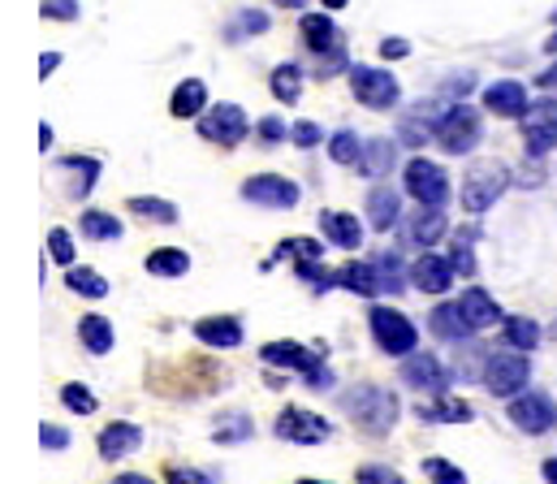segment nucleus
<instances>
[{"mask_svg":"<svg viewBox=\"0 0 557 484\" xmlns=\"http://www.w3.org/2000/svg\"><path fill=\"white\" fill-rule=\"evenodd\" d=\"M549 337H554V342H557V321H554V324H549Z\"/></svg>","mask_w":557,"mask_h":484,"instance_id":"61","label":"nucleus"},{"mask_svg":"<svg viewBox=\"0 0 557 484\" xmlns=\"http://www.w3.org/2000/svg\"><path fill=\"white\" fill-rule=\"evenodd\" d=\"M260 139H264V144H281V139H285V122H281V117H264V122H260Z\"/></svg>","mask_w":557,"mask_h":484,"instance_id":"50","label":"nucleus"},{"mask_svg":"<svg viewBox=\"0 0 557 484\" xmlns=\"http://www.w3.org/2000/svg\"><path fill=\"white\" fill-rule=\"evenodd\" d=\"M131 212L143 221H156V225H173L177 221V208L169 199H156V195H135L131 199Z\"/></svg>","mask_w":557,"mask_h":484,"instance_id":"32","label":"nucleus"},{"mask_svg":"<svg viewBox=\"0 0 557 484\" xmlns=\"http://www.w3.org/2000/svg\"><path fill=\"white\" fill-rule=\"evenodd\" d=\"M484 109L497 117H523L528 113V87L515 78H502V83L484 87Z\"/></svg>","mask_w":557,"mask_h":484,"instance_id":"16","label":"nucleus"},{"mask_svg":"<svg viewBox=\"0 0 557 484\" xmlns=\"http://www.w3.org/2000/svg\"><path fill=\"white\" fill-rule=\"evenodd\" d=\"M48 256H52L57 264H74V238H70L65 229H52V234H48Z\"/></svg>","mask_w":557,"mask_h":484,"instance_id":"43","label":"nucleus"},{"mask_svg":"<svg viewBox=\"0 0 557 484\" xmlns=\"http://www.w3.org/2000/svg\"><path fill=\"white\" fill-rule=\"evenodd\" d=\"M39 148H52V126H39Z\"/></svg>","mask_w":557,"mask_h":484,"instance_id":"57","label":"nucleus"},{"mask_svg":"<svg viewBox=\"0 0 557 484\" xmlns=\"http://www.w3.org/2000/svg\"><path fill=\"white\" fill-rule=\"evenodd\" d=\"M536 83H541L545 91H557V61L549 65V70H545V74H541V78H536Z\"/></svg>","mask_w":557,"mask_h":484,"instance_id":"55","label":"nucleus"},{"mask_svg":"<svg viewBox=\"0 0 557 484\" xmlns=\"http://www.w3.org/2000/svg\"><path fill=\"white\" fill-rule=\"evenodd\" d=\"M458 303H462L467 321L475 324V328H488V324L502 321V308L493 303V295H484V290H475V286H471V290H467V295H462Z\"/></svg>","mask_w":557,"mask_h":484,"instance_id":"28","label":"nucleus"},{"mask_svg":"<svg viewBox=\"0 0 557 484\" xmlns=\"http://www.w3.org/2000/svg\"><path fill=\"white\" fill-rule=\"evenodd\" d=\"M445 229H449V221H445V212H441L436 203H419V212L411 216V225H407L411 243H419V247L441 243V238H445Z\"/></svg>","mask_w":557,"mask_h":484,"instance_id":"22","label":"nucleus"},{"mask_svg":"<svg viewBox=\"0 0 557 484\" xmlns=\"http://www.w3.org/2000/svg\"><path fill=\"white\" fill-rule=\"evenodd\" d=\"M264 363H273V368H289V372H315L320 363H324V346H298V342H269L264 350Z\"/></svg>","mask_w":557,"mask_h":484,"instance_id":"15","label":"nucleus"},{"mask_svg":"<svg viewBox=\"0 0 557 484\" xmlns=\"http://www.w3.org/2000/svg\"><path fill=\"white\" fill-rule=\"evenodd\" d=\"M549 52H557V35H554V39H549Z\"/></svg>","mask_w":557,"mask_h":484,"instance_id":"62","label":"nucleus"},{"mask_svg":"<svg viewBox=\"0 0 557 484\" xmlns=\"http://www.w3.org/2000/svg\"><path fill=\"white\" fill-rule=\"evenodd\" d=\"M277 4H289V9H302L307 0H277Z\"/></svg>","mask_w":557,"mask_h":484,"instance_id":"60","label":"nucleus"},{"mask_svg":"<svg viewBox=\"0 0 557 484\" xmlns=\"http://www.w3.org/2000/svg\"><path fill=\"white\" fill-rule=\"evenodd\" d=\"M61 169H74V173H78V186H74V195H78V199H83V195H91L96 173H100V164L91 161V157H65Z\"/></svg>","mask_w":557,"mask_h":484,"instance_id":"38","label":"nucleus"},{"mask_svg":"<svg viewBox=\"0 0 557 484\" xmlns=\"http://www.w3.org/2000/svg\"><path fill=\"white\" fill-rule=\"evenodd\" d=\"M403 182H407V195L419 199V203H436V208H441V203L449 199V177H445V169L423 161V157H416V161L407 164Z\"/></svg>","mask_w":557,"mask_h":484,"instance_id":"9","label":"nucleus"},{"mask_svg":"<svg viewBox=\"0 0 557 484\" xmlns=\"http://www.w3.org/2000/svg\"><path fill=\"white\" fill-rule=\"evenodd\" d=\"M251 433H256V424H251V415H243V411L221 415V420H216V429H212L216 446H238V442H251Z\"/></svg>","mask_w":557,"mask_h":484,"instance_id":"30","label":"nucleus"},{"mask_svg":"<svg viewBox=\"0 0 557 484\" xmlns=\"http://www.w3.org/2000/svg\"><path fill=\"white\" fill-rule=\"evenodd\" d=\"M510 186V169L502 161H480L467 169L462 177V208L467 212H488Z\"/></svg>","mask_w":557,"mask_h":484,"instance_id":"2","label":"nucleus"},{"mask_svg":"<svg viewBox=\"0 0 557 484\" xmlns=\"http://www.w3.org/2000/svg\"><path fill=\"white\" fill-rule=\"evenodd\" d=\"M350 91H355L359 104H368V109H394L398 96H403L398 78H394L389 70H376V65H355V70H350Z\"/></svg>","mask_w":557,"mask_h":484,"instance_id":"6","label":"nucleus"},{"mask_svg":"<svg viewBox=\"0 0 557 484\" xmlns=\"http://www.w3.org/2000/svg\"><path fill=\"white\" fill-rule=\"evenodd\" d=\"M428 328L441 337V342H467L471 333H475V324L467 321V312H462V303H441L432 317H428Z\"/></svg>","mask_w":557,"mask_h":484,"instance_id":"18","label":"nucleus"},{"mask_svg":"<svg viewBox=\"0 0 557 484\" xmlns=\"http://www.w3.org/2000/svg\"><path fill=\"white\" fill-rule=\"evenodd\" d=\"M195 337H199L203 346L234 350V346H243V324L234 321V317H203V321L195 324Z\"/></svg>","mask_w":557,"mask_h":484,"instance_id":"20","label":"nucleus"},{"mask_svg":"<svg viewBox=\"0 0 557 484\" xmlns=\"http://www.w3.org/2000/svg\"><path fill=\"white\" fill-rule=\"evenodd\" d=\"M403 381H407L411 389H419V394H445V385H449L441 359H436V355H423V350L403 355Z\"/></svg>","mask_w":557,"mask_h":484,"instance_id":"14","label":"nucleus"},{"mask_svg":"<svg viewBox=\"0 0 557 484\" xmlns=\"http://www.w3.org/2000/svg\"><path fill=\"white\" fill-rule=\"evenodd\" d=\"M523 139H528V157H545L549 148H557V100L528 104V113H523Z\"/></svg>","mask_w":557,"mask_h":484,"instance_id":"12","label":"nucleus"},{"mask_svg":"<svg viewBox=\"0 0 557 484\" xmlns=\"http://www.w3.org/2000/svg\"><path fill=\"white\" fill-rule=\"evenodd\" d=\"M324 9H346V0H320Z\"/></svg>","mask_w":557,"mask_h":484,"instance_id":"59","label":"nucleus"},{"mask_svg":"<svg viewBox=\"0 0 557 484\" xmlns=\"http://www.w3.org/2000/svg\"><path fill=\"white\" fill-rule=\"evenodd\" d=\"M394 161H398V148L389 144V139H372V144H363V173L368 177H385L389 169H394Z\"/></svg>","mask_w":557,"mask_h":484,"instance_id":"31","label":"nucleus"},{"mask_svg":"<svg viewBox=\"0 0 557 484\" xmlns=\"http://www.w3.org/2000/svg\"><path fill=\"white\" fill-rule=\"evenodd\" d=\"M78 333H83V346L91 350V355H109L113 350V342H117V333H113V321H104V317H83L78 324Z\"/></svg>","mask_w":557,"mask_h":484,"instance_id":"29","label":"nucleus"},{"mask_svg":"<svg viewBox=\"0 0 557 484\" xmlns=\"http://www.w3.org/2000/svg\"><path fill=\"white\" fill-rule=\"evenodd\" d=\"M398 216H403L398 190H394V186H372V195H368V221H372V229L389 234V229L398 225Z\"/></svg>","mask_w":557,"mask_h":484,"instance_id":"19","label":"nucleus"},{"mask_svg":"<svg viewBox=\"0 0 557 484\" xmlns=\"http://www.w3.org/2000/svg\"><path fill=\"white\" fill-rule=\"evenodd\" d=\"M510 420H515V429H523L528 437H541V433H549V429L557 424V407L545 398V394L528 389V394H515V402H510Z\"/></svg>","mask_w":557,"mask_h":484,"instance_id":"10","label":"nucleus"},{"mask_svg":"<svg viewBox=\"0 0 557 484\" xmlns=\"http://www.w3.org/2000/svg\"><path fill=\"white\" fill-rule=\"evenodd\" d=\"M506 342L519 346V350H532L541 342V324L532 321V317H510L506 321Z\"/></svg>","mask_w":557,"mask_h":484,"instance_id":"37","label":"nucleus"},{"mask_svg":"<svg viewBox=\"0 0 557 484\" xmlns=\"http://www.w3.org/2000/svg\"><path fill=\"white\" fill-rule=\"evenodd\" d=\"M359 484H403L389 468H363L359 472Z\"/></svg>","mask_w":557,"mask_h":484,"instance_id":"51","label":"nucleus"},{"mask_svg":"<svg viewBox=\"0 0 557 484\" xmlns=\"http://www.w3.org/2000/svg\"><path fill=\"white\" fill-rule=\"evenodd\" d=\"M407 52H411V44H407V39H398V35L381 44V57H385V61H398V57H407Z\"/></svg>","mask_w":557,"mask_h":484,"instance_id":"52","label":"nucleus"},{"mask_svg":"<svg viewBox=\"0 0 557 484\" xmlns=\"http://www.w3.org/2000/svg\"><path fill=\"white\" fill-rule=\"evenodd\" d=\"M169 484H216L208 472H195V468H173L169 472Z\"/></svg>","mask_w":557,"mask_h":484,"instance_id":"49","label":"nucleus"},{"mask_svg":"<svg viewBox=\"0 0 557 484\" xmlns=\"http://www.w3.org/2000/svg\"><path fill=\"white\" fill-rule=\"evenodd\" d=\"M545 481L557 484V459H549V463H545Z\"/></svg>","mask_w":557,"mask_h":484,"instance_id":"58","label":"nucleus"},{"mask_svg":"<svg viewBox=\"0 0 557 484\" xmlns=\"http://www.w3.org/2000/svg\"><path fill=\"white\" fill-rule=\"evenodd\" d=\"M83 234L96 238V243H113V238H122V221L91 208V212H83Z\"/></svg>","mask_w":557,"mask_h":484,"instance_id":"34","label":"nucleus"},{"mask_svg":"<svg viewBox=\"0 0 557 484\" xmlns=\"http://www.w3.org/2000/svg\"><path fill=\"white\" fill-rule=\"evenodd\" d=\"M376 269H381V282H385V290H389V295H398V290H403V277H398V273H403V269H398V256H385V260H376Z\"/></svg>","mask_w":557,"mask_h":484,"instance_id":"46","label":"nucleus"},{"mask_svg":"<svg viewBox=\"0 0 557 484\" xmlns=\"http://www.w3.org/2000/svg\"><path fill=\"white\" fill-rule=\"evenodd\" d=\"M147 273L151 277H186L190 273V256L182 247H160L147 256Z\"/></svg>","mask_w":557,"mask_h":484,"instance_id":"27","label":"nucleus"},{"mask_svg":"<svg viewBox=\"0 0 557 484\" xmlns=\"http://www.w3.org/2000/svg\"><path fill=\"white\" fill-rule=\"evenodd\" d=\"M113 484H151L147 476H135V472H126V476H117Z\"/></svg>","mask_w":557,"mask_h":484,"instance_id":"56","label":"nucleus"},{"mask_svg":"<svg viewBox=\"0 0 557 484\" xmlns=\"http://www.w3.org/2000/svg\"><path fill=\"white\" fill-rule=\"evenodd\" d=\"M368 321H372V337H376V346L385 355H411L419 346L416 324L407 321L403 312H394V308H372Z\"/></svg>","mask_w":557,"mask_h":484,"instance_id":"8","label":"nucleus"},{"mask_svg":"<svg viewBox=\"0 0 557 484\" xmlns=\"http://www.w3.org/2000/svg\"><path fill=\"white\" fill-rule=\"evenodd\" d=\"M139 446H143L139 424L117 420V424H109V429L100 433V455H104V459H126V455H135Z\"/></svg>","mask_w":557,"mask_h":484,"instance_id":"21","label":"nucleus"},{"mask_svg":"<svg viewBox=\"0 0 557 484\" xmlns=\"http://www.w3.org/2000/svg\"><path fill=\"white\" fill-rule=\"evenodd\" d=\"M273 433L281 442H294V446H320L333 429H329V420H320V415H311L302 407H285L277 415V424H273Z\"/></svg>","mask_w":557,"mask_h":484,"instance_id":"11","label":"nucleus"},{"mask_svg":"<svg viewBox=\"0 0 557 484\" xmlns=\"http://www.w3.org/2000/svg\"><path fill=\"white\" fill-rule=\"evenodd\" d=\"M243 199L260 203V208H294L298 203V182L281 177V173H260L243 182Z\"/></svg>","mask_w":557,"mask_h":484,"instance_id":"13","label":"nucleus"},{"mask_svg":"<svg viewBox=\"0 0 557 484\" xmlns=\"http://www.w3.org/2000/svg\"><path fill=\"white\" fill-rule=\"evenodd\" d=\"M320 229L329 234L333 247H346V251H355L363 243V225L350 212H320Z\"/></svg>","mask_w":557,"mask_h":484,"instance_id":"23","label":"nucleus"},{"mask_svg":"<svg viewBox=\"0 0 557 484\" xmlns=\"http://www.w3.org/2000/svg\"><path fill=\"white\" fill-rule=\"evenodd\" d=\"M342 411L368 437H381V433H389L398 424V398H394V389H381V385H355V389H346L342 394Z\"/></svg>","mask_w":557,"mask_h":484,"instance_id":"1","label":"nucleus"},{"mask_svg":"<svg viewBox=\"0 0 557 484\" xmlns=\"http://www.w3.org/2000/svg\"><path fill=\"white\" fill-rule=\"evenodd\" d=\"M419 420L423 424H467L471 407L458 398H436V402H419Z\"/></svg>","mask_w":557,"mask_h":484,"instance_id":"26","label":"nucleus"},{"mask_svg":"<svg viewBox=\"0 0 557 484\" xmlns=\"http://www.w3.org/2000/svg\"><path fill=\"white\" fill-rule=\"evenodd\" d=\"M285 251L298 256V260H320V256H324V247L311 243V238H289V243H281L277 247V256H285Z\"/></svg>","mask_w":557,"mask_h":484,"instance_id":"44","label":"nucleus"},{"mask_svg":"<svg viewBox=\"0 0 557 484\" xmlns=\"http://www.w3.org/2000/svg\"><path fill=\"white\" fill-rule=\"evenodd\" d=\"M39 442H44V450H65L70 446V433L61 424H44L39 429Z\"/></svg>","mask_w":557,"mask_h":484,"instance_id":"48","label":"nucleus"},{"mask_svg":"<svg viewBox=\"0 0 557 484\" xmlns=\"http://www.w3.org/2000/svg\"><path fill=\"white\" fill-rule=\"evenodd\" d=\"M449 264L458 277H471L475 273V251H471V234H458L454 247H449Z\"/></svg>","mask_w":557,"mask_h":484,"instance_id":"39","label":"nucleus"},{"mask_svg":"<svg viewBox=\"0 0 557 484\" xmlns=\"http://www.w3.org/2000/svg\"><path fill=\"white\" fill-rule=\"evenodd\" d=\"M247 131H251V122H247V113L238 104H212L199 117V135L221 144V148H238L247 139Z\"/></svg>","mask_w":557,"mask_h":484,"instance_id":"7","label":"nucleus"},{"mask_svg":"<svg viewBox=\"0 0 557 484\" xmlns=\"http://www.w3.org/2000/svg\"><path fill=\"white\" fill-rule=\"evenodd\" d=\"M65 286H70L74 295H83V299H104V295H109V282H104L96 269H70Z\"/></svg>","mask_w":557,"mask_h":484,"instance_id":"35","label":"nucleus"},{"mask_svg":"<svg viewBox=\"0 0 557 484\" xmlns=\"http://www.w3.org/2000/svg\"><path fill=\"white\" fill-rule=\"evenodd\" d=\"M329 157L337 164H359L363 161V139H359L355 131H337V135L329 139Z\"/></svg>","mask_w":557,"mask_h":484,"instance_id":"36","label":"nucleus"},{"mask_svg":"<svg viewBox=\"0 0 557 484\" xmlns=\"http://www.w3.org/2000/svg\"><path fill=\"white\" fill-rule=\"evenodd\" d=\"M307 389H315V394H320V389H333V372L320 363L315 372H307Z\"/></svg>","mask_w":557,"mask_h":484,"instance_id":"53","label":"nucleus"},{"mask_svg":"<svg viewBox=\"0 0 557 484\" xmlns=\"http://www.w3.org/2000/svg\"><path fill=\"white\" fill-rule=\"evenodd\" d=\"M203 109H208V87L199 78H182L173 100H169V113L173 117H203Z\"/></svg>","mask_w":557,"mask_h":484,"instance_id":"24","label":"nucleus"},{"mask_svg":"<svg viewBox=\"0 0 557 484\" xmlns=\"http://www.w3.org/2000/svg\"><path fill=\"white\" fill-rule=\"evenodd\" d=\"M61 402H65L70 411H78V415H91V411H96V394H91L87 385H65V389H61Z\"/></svg>","mask_w":557,"mask_h":484,"instance_id":"42","label":"nucleus"},{"mask_svg":"<svg viewBox=\"0 0 557 484\" xmlns=\"http://www.w3.org/2000/svg\"><path fill=\"white\" fill-rule=\"evenodd\" d=\"M298 30H302V44L320 61V78H329V74H337L346 65V48H342V35H337V26H333L329 13H307Z\"/></svg>","mask_w":557,"mask_h":484,"instance_id":"3","label":"nucleus"},{"mask_svg":"<svg viewBox=\"0 0 557 484\" xmlns=\"http://www.w3.org/2000/svg\"><path fill=\"white\" fill-rule=\"evenodd\" d=\"M298 484H329V481H298Z\"/></svg>","mask_w":557,"mask_h":484,"instance_id":"63","label":"nucleus"},{"mask_svg":"<svg viewBox=\"0 0 557 484\" xmlns=\"http://www.w3.org/2000/svg\"><path fill=\"white\" fill-rule=\"evenodd\" d=\"M57 65H61V52H44V57H39V78H48Z\"/></svg>","mask_w":557,"mask_h":484,"instance_id":"54","label":"nucleus"},{"mask_svg":"<svg viewBox=\"0 0 557 484\" xmlns=\"http://www.w3.org/2000/svg\"><path fill=\"white\" fill-rule=\"evenodd\" d=\"M411 282H416V290H423V295H445L449 282H454V264L423 251L416 264H411Z\"/></svg>","mask_w":557,"mask_h":484,"instance_id":"17","label":"nucleus"},{"mask_svg":"<svg viewBox=\"0 0 557 484\" xmlns=\"http://www.w3.org/2000/svg\"><path fill=\"white\" fill-rule=\"evenodd\" d=\"M337 286L342 290H350V295H381L385 290V282H381V269L376 264H346L342 273H337Z\"/></svg>","mask_w":557,"mask_h":484,"instance_id":"25","label":"nucleus"},{"mask_svg":"<svg viewBox=\"0 0 557 484\" xmlns=\"http://www.w3.org/2000/svg\"><path fill=\"white\" fill-rule=\"evenodd\" d=\"M264 30H269V13H260V9L251 13V9H247V13H238V22L230 26V39L238 44V39H247V35H264Z\"/></svg>","mask_w":557,"mask_h":484,"instance_id":"40","label":"nucleus"},{"mask_svg":"<svg viewBox=\"0 0 557 484\" xmlns=\"http://www.w3.org/2000/svg\"><path fill=\"white\" fill-rule=\"evenodd\" d=\"M423 476L432 484H467V472L445 463V459H423Z\"/></svg>","mask_w":557,"mask_h":484,"instance_id":"41","label":"nucleus"},{"mask_svg":"<svg viewBox=\"0 0 557 484\" xmlns=\"http://www.w3.org/2000/svg\"><path fill=\"white\" fill-rule=\"evenodd\" d=\"M436 144H441V152H449V157H467V152L480 144V113H475L471 104L445 109L441 122H436Z\"/></svg>","mask_w":557,"mask_h":484,"instance_id":"4","label":"nucleus"},{"mask_svg":"<svg viewBox=\"0 0 557 484\" xmlns=\"http://www.w3.org/2000/svg\"><path fill=\"white\" fill-rule=\"evenodd\" d=\"M273 96H277L281 104H298V96H302V70L298 65H277L273 70Z\"/></svg>","mask_w":557,"mask_h":484,"instance_id":"33","label":"nucleus"},{"mask_svg":"<svg viewBox=\"0 0 557 484\" xmlns=\"http://www.w3.org/2000/svg\"><path fill=\"white\" fill-rule=\"evenodd\" d=\"M44 17H52V22H78V0H44Z\"/></svg>","mask_w":557,"mask_h":484,"instance_id":"45","label":"nucleus"},{"mask_svg":"<svg viewBox=\"0 0 557 484\" xmlns=\"http://www.w3.org/2000/svg\"><path fill=\"white\" fill-rule=\"evenodd\" d=\"M480 381L488 385L493 398H515V394L528 389L532 363H528V355H493V359L484 363V376H480Z\"/></svg>","mask_w":557,"mask_h":484,"instance_id":"5","label":"nucleus"},{"mask_svg":"<svg viewBox=\"0 0 557 484\" xmlns=\"http://www.w3.org/2000/svg\"><path fill=\"white\" fill-rule=\"evenodd\" d=\"M289 139H294L298 148H315L324 135H320V126H315V122H298V126L289 131Z\"/></svg>","mask_w":557,"mask_h":484,"instance_id":"47","label":"nucleus"}]
</instances>
